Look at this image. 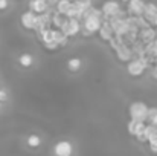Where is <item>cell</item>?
Instances as JSON below:
<instances>
[{
  "label": "cell",
  "mask_w": 157,
  "mask_h": 156,
  "mask_svg": "<svg viewBox=\"0 0 157 156\" xmlns=\"http://www.w3.org/2000/svg\"><path fill=\"white\" fill-rule=\"evenodd\" d=\"M67 67H69L70 72H76V70H79V67H81V60H79L78 57L70 58V60L67 61Z\"/></svg>",
  "instance_id": "ac0fdd59"
},
{
  "label": "cell",
  "mask_w": 157,
  "mask_h": 156,
  "mask_svg": "<svg viewBox=\"0 0 157 156\" xmlns=\"http://www.w3.org/2000/svg\"><path fill=\"white\" fill-rule=\"evenodd\" d=\"M148 142H150V150L153 153H157V136H154L153 139H150Z\"/></svg>",
  "instance_id": "7402d4cb"
},
{
  "label": "cell",
  "mask_w": 157,
  "mask_h": 156,
  "mask_svg": "<svg viewBox=\"0 0 157 156\" xmlns=\"http://www.w3.org/2000/svg\"><path fill=\"white\" fill-rule=\"evenodd\" d=\"M151 25H154V26H156V29H157V17L153 20V23H151Z\"/></svg>",
  "instance_id": "484cf974"
},
{
  "label": "cell",
  "mask_w": 157,
  "mask_h": 156,
  "mask_svg": "<svg viewBox=\"0 0 157 156\" xmlns=\"http://www.w3.org/2000/svg\"><path fill=\"white\" fill-rule=\"evenodd\" d=\"M101 11H102V15L110 20V18H114L117 15V12L121 11V5L116 0H108V2H105L104 5H102V9Z\"/></svg>",
  "instance_id": "52a82bcc"
},
{
  "label": "cell",
  "mask_w": 157,
  "mask_h": 156,
  "mask_svg": "<svg viewBox=\"0 0 157 156\" xmlns=\"http://www.w3.org/2000/svg\"><path fill=\"white\" fill-rule=\"evenodd\" d=\"M66 20H67V17L63 15V14H59V12H55V14L52 15V25L56 26V29H61Z\"/></svg>",
  "instance_id": "2e32d148"
},
{
  "label": "cell",
  "mask_w": 157,
  "mask_h": 156,
  "mask_svg": "<svg viewBox=\"0 0 157 156\" xmlns=\"http://www.w3.org/2000/svg\"><path fill=\"white\" fill-rule=\"evenodd\" d=\"M101 15L102 12L95 9V8H89L84 14V25H82V32L84 35H90V34H95V32H99L101 26H102V20H101Z\"/></svg>",
  "instance_id": "6da1fadb"
},
{
  "label": "cell",
  "mask_w": 157,
  "mask_h": 156,
  "mask_svg": "<svg viewBox=\"0 0 157 156\" xmlns=\"http://www.w3.org/2000/svg\"><path fill=\"white\" fill-rule=\"evenodd\" d=\"M145 129H147V124L142 122V121H134V119H131V121L128 122V132H130V135L136 136L140 142H147Z\"/></svg>",
  "instance_id": "277c9868"
},
{
  "label": "cell",
  "mask_w": 157,
  "mask_h": 156,
  "mask_svg": "<svg viewBox=\"0 0 157 156\" xmlns=\"http://www.w3.org/2000/svg\"><path fill=\"white\" fill-rule=\"evenodd\" d=\"M139 37H140V40H142L145 45H148V43L154 42V40L157 38V29L151 28V26H148V28H144V29H140V34H139Z\"/></svg>",
  "instance_id": "30bf717a"
},
{
  "label": "cell",
  "mask_w": 157,
  "mask_h": 156,
  "mask_svg": "<svg viewBox=\"0 0 157 156\" xmlns=\"http://www.w3.org/2000/svg\"><path fill=\"white\" fill-rule=\"evenodd\" d=\"M48 8H49V3H48V0H31L29 2V9L31 11H34L35 14H44L46 11H48Z\"/></svg>",
  "instance_id": "8fae6325"
},
{
  "label": "cell",
  "mask_w": 157,
  "mask_h": 156,
  "mask_svg": "<svg viewBox=\"0 0 157 156\" xmlns=\"http://www.w3.org/2000/svg\"><path fill=\"white\" fill-rule=\"evenodd\" d=\"M53 40L59 45V46H63V45H66L67 43V35L61 31V29H55V35H53Z\"/></svg>",
  "instance_id": "e0dca14e"
},
{
  "label": "cell",
  "mask_w": 157,
  "mask_h": 156,
  "mask_svg": "<svg viewBox=\"0 0 157 156\" xmlns=\"http://www.w3.org/2000/svg\"><path fill=\"white\" fill-rule=\"evenodd\" d=\"M0 107H2V103H0Z\"/></svg>",
  "instance_id": "83f0119b"
},
{
  "label": "cell",
  "mask_w": 157,
  "mask_h": 156,
  "mask_svg": "<svg viewBox=\"0 0 157 156\" xmlns=\"http://www.w3.org/2000/svg\"><path fill=\"white\" fill-rule=\"evenodd\" d=\"M147 67H148V58L145 57H137L127 64V70L131 77H140Z\"/></svg>",
  "instance_id": "3957f363"
},
{
  "label": "cell",
  "mask_w": 157,
  "mask_h": 156,
  "mask_svg": "<svg viewBox=\"0 0 157 156\" xmlns=\"http://www.w3.org/2000/svg\"><path fill=\"white\" fill-rule=\"evenodd\" d=\"M18 63H20V66H23V67H29V66H32V63H34L32 55H29V54H23V55L18 58Z\"/></svg>",
  "instance_id": "ffe728a7"
},
{
  "label": "cell",
  "mask_w": 157,
  "mask_h": 156,
  "mask_svg": "<svg viewBox=\"0 0 157 156\" xmlns=\"http://www.w3.org/2000/svg\"><path fill=\"white\" fill-rule=\"evenodd\" d=\"M122 2H124V3H128V2H130V0H122Z\"/></svg>",
  "instance_id": "4316f807"
},
{
  "label": "cell",
  "mask_w": 157,
  "mask_h": 156,
  "mask_svg": "<svg viewBox=\"0 0 157 156\" xmlns=\"http://www.w3.org/2000/svg\"><path fill=\"white\" fill-rule=\"evenodd\" d=\"M61 31L67 35V37H73L81 31V25H79V18H67L61 28Z\"/></svg>",
  "instance_id": "8992f818"
},
{
  "label": "cell",
  "mask_w": 157,
  "mask_h": 156,
  "mask_svg": "<svg viewBox=\"0 0 157 156\" xmlns=\"http://www.w3.org/2000/svg\"><path fill=\"white\" fill-rule=\"evenodd\" d=\"M144 17L150 22V23H153V20L157 17V6L154 3H147V6H145V12H144Z\"/></svg>",
  "instance_id": "5bb4252c"
},
{
  "label": "cell",
  "mask_w": 157,
  "mask_h": 156,
  "mask_svg": "<svg viewBox=\"0 0 157 156\" xmlns=\"http://www.w3.org/2000/svg\"><path fill=\"white\" fill-rule=\"evenodd\" d=\"M53 155L55 156H72L73 155V146L69 141H59L53 147Z\"/></svg>",
  "instance_id": "ba28073f"
},
{
  "label": "cell",
  "mask_w": 157,
  "mask_h": 156,
  "mask_svg": "<svg viewBox=\"0 0 157 156\" xmlns=\"http://www.w3.org/2000/svg\"><path fill=\"white\" fill-rule=\"evenodd\" d=\"M8 101V92L0 89V103H6Z\"/></svg>",
  "instance_id": "603a6c76"
},
{
  "label": "cell",
  "mask_w": 157,
  "mask_h": 156,
  "mask_svg": "<svg viewBox=\"0 0 157 156\" xmlns=\"http://www.w3.org/2000/svg\"><path fill=\"white\" fill-rule=\"evenodd\" d=\"M72 5H73L72 0H59L58 5H56V12H59V14H63V15L67 17V12L70 11Z\"/></svg>",
  "instance_id": "9a60e30c"
},
{
  "label": "cell",
  "mask_w": 157,
  "mask_h": 156,
  "mask_svg": "<svg viewBox=\"0 0 157 156\" xmlns=\"http://www.w3.org/2000/svg\"><path fill=\"white\" fill-rule=\"evenodd\" d=\"M8 8V0H0V11Z\"/></svg>",
  "instance_id": "cb8c5ba5"
},
{
  "label": "cell",
  "mask_w": 157,
  "mask_h": 156,
  "mask_svg": "<svg viewBox=\"0 0 157 156\" xmlns=\"http://www.w3.org/2000/svg\"><path fill=\"white\" fill-rule=\"evenodd\" d=\"M20 22H21L23 28H26V29H37L38 28V15L34 11H31V9L23 12Z\"/></svg>",
  "instance_id": "5b68a950"
},
{
  "label": "cell",
  "mask_w": 157,
  "mask_h": 156,
  "mask_svg": "<svg viewBox=\"0 0 157 156\" xmlns=\"http://www.w3.org/2000/svg\"><path fill=\"white\" fill-rule=\"evenodd\" d=\"M154 136H157V126L154 124H148L147 129H145V138H147V142L150 139H153Z\"/></svg>",
  "instance_id": "d6986e66"
},
{
  "label": "cell",
  "mask_w": 157,
  "mask_h": 156,
  "mask_svg": "<svg viewBox=\"0 0 157 156\" xmlns=\"http://www.w3.org/2000/svg\"><path fill=\"white\" fill-rule=\"evenodd\" d=\"M151 74H153V78H154V80H157V64L153 67V72H151Z\"/></svg>",
  "instance_id": "d4e9b609"
},
{
  "label": "cell",
  "mask_w": 157,
  "mask_h": 156,
  "mask_svg": "<svg viewBox=\"0 0 157 156\" xmlns=\"http://www.w3.org/2000/svg\"><path fill=\"white\" fill-rule=\"evenodd\" d=\"M148 112H150L148 106L142 101H136L130 106V118L134 121H142V122L148 121Z\"/></svg>",
  "instance_id": "7a4b0ae2"
},
{
  "label": "cell",
  "mask_w": 157,
  "mask_h": 156,
  "mask_svg": "<svg viewBox=\"0 0 157 156\" xmlns=\"http://www.w3.org/2000/svg\"><path fill=\"white\" fill-rule=\"evenodd\" d=\"M116 55H117V58H119L121 61H131V58H133V51H131L128 46L122 45V46L116 51Z\"/></svg>",
  "instance_id": "4fadbf2b"
},
{
  "label": "cell",
  "mask_w": 157,
  "mask_h": 156,
  "mask_svg": "<svg viewBox=\"0 0 157 156\" xmlns=\"http://www.w3.org/2000/svg\"><path fill=\"white\" fill-rule=\"evenodd\" d=\"M114 35H116V34H114V31H113V26H111L110 20H108V22H102V26H101V29H99V37H101L102 40H105V42H110Z\"/></svg>",
  "instance_id": "7c38bea8"
},
{
  "label": "cell",
  "mask_w": 157,
  "mask_h": 156,
  "mask_svg": "<svg viewBox=\"0 0 157 156\" xmlns=\"http://www.w3.org/2000/svg\"><path fill=\"white\" fill-rule=\"evenodd\" d=\"M40 144H41V138H40L38 135H29V136H28V146H29V147L35 149V147H38Z\"/></svg>",
  "instance_id": "44dd1931"
},
{
  "label": "cell",
  "mask_w": 157,
  "mask_h": 156,
  "mask_svg": "<svg viewBox=\"0 0 157 156\" xmlns=\"http://www.w3.org/2000/svg\"><path fill=\"white\" fill-rule=\"evenodd\" d=\"M145 6H147V3H144V0H130V2H128V11H130V14L134 15V17L144 15Z\"/></svg>",
  "instance_id": "9c48e42d"
}]
</instances>
